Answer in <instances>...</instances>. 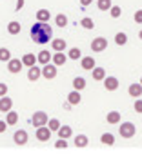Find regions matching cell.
<instances>
[{
    "label": "cell",
    "instance_id": "42",
    "mask_svg": "<svg viewBox=\"0 0 142 158\" xmlns=\"http://www.w3.org/2000/svg\"><path fill=\"white\" fill-rule=\"evenodd\" d=\"M16 11H18V9H22V7H24V0H16Z\"/></svg>",
    "mask_w": 142,
    "mask_h": 158
},
{
    "label": "cell",
    "instance_id": "27",
    "mask_svg": "<svg viewBox=\"0 0 142 158\" xmlns=\"http://www.w3.org/2000/svg\"><path fill=\"white\" fill-rule=\"evenodd\" d=\"M100 142L104 143V145H113V143H115V136H113L111 133H104V135L100 136Z\"/></svg>",
    "mask_w": 142,
    "mask_h": 158
},
{
    "label": "cell",
    "instance_id": "9",
    "mask_svg": "<svg viewBox=\"0 0 142 158\" xmlns=\"http://www.w3.org/2000/svg\"><path fill=\"white\" fill-rule=\"evenodd\" d=\"M13 140H15L16 145H24V143L28 142V133L24 129H18L15 135H13Z\"/></svg>",
    "mask_w": 142,
    "mask_h": 158
},
{
    "label": "cell",
    "instance_id": "26",
    "mask_svg": "<svg viewBox=\"0 0 142 158\" xmlns=\"http://www.w3.org/2000/svg\"><path fill=\"white\" fill-rule=\"evenodd\" d=\"M55 24H57L58 27H66V26H67V16L64 15V13H58V15L55 16Z\"/></svg>",
    "mask_w": 142,
    "mask_h": 158
},
{
    "label": "cell",
    "instance_id": "13",
    "mask_svg": "<svg viewBox=\"0 0 142 158\" xmlns=\"http://www.w3.org/2000/svg\"><path fill=\"white\" fill-rule=\"evenodd\" d=\"M127 93H129V96H133V98H139V96L142 95V85L139 84V82L131 84V85L127 87Z\"/></svg>",
    "mask_w": 142,
    "mask_h": 158
},
{
    "label": "cell",
    "instance_id": "28",
    "mask_svg": "<svg viewBox=\"0 0 142 158\" xmlns=\"http://www.w3.org/2000/svg\"><path fill=\"white\" fill-rule=\"evenodd\" d=\"M80 26H82L84 29H93V27H95V22H93V18H89V16H84V18L80 20Z\"/></svg>",
    "mask_w": 142,
    "mask_h": 158
},
{
    "label": "cell",
    "instance_id": "20",
    "mask_svg": "<svg viewBox=\"0 0 142 158\" xmlns=\"http://www.w3.org/2000/svg\"><path fill=\"white\" fill-rule=\"evenodd\" d=\"M22 64H24L26 67H31V65L37 64V56H35L33 53H26V55L22 56Z\"/></svg>",
    "mask_w": 142,
    "mask_h": 158
},
{
    "label": "cell",
    "instance_id": "44",
    "mask_svg": "<svg viewBox=\"0 0 142 158\" xmlns=\"http://www.w3.org/2000/svg\"><path fill=\"white\" fill-rule=\"evenodd\" d=\"M139 38H140V40H142V29H140V33H139Z\"/></svg>",
    "mask_w": 142,
    "mask_h": 158
},
{
    "label": "cell",
    "instance_id": "1",
    "mask_svg": "<svg viewBox=\"0 0 142 158\" xmlns=\"http://www.w3.org/2000/svg\"><path fill=\"white\" fill-rule=\"evenodd\" d=\"M29 35H31L33 42H37V44H47L53 38V29H51V26L47 22H38L37 20L31 26V29H29Z\"/></svg>",
    "mask_w": 142,
    "mask_h": 158
},
{
    "label": "cell",
    "instance_id": "2",
    "mask_svg": "<svg viewBox=\"0 0 142 158\" xmlns=\"http://www.w3.org/2000/svg\"><path fill=\"white\" fill-rule=\"evenodd\" d=\"M135 133H137V127L133 126L131 122H124V124L118 126V135H120L122 138H133Z\"/></svg>",
    "mask_w": 142,
    "mask_h": 158
},
{
    "label": "cell",
    "instance_id": "7",
    "mask_svg": "<svg viewBox=\"0 0 142 158\" xmlns=\"http://www.w3.org/2000/svg\"><path fill=\"white\" fill-rule=\"evenodd\" d=\"M104 87H106V91H117L118 89V85H120V82L117 80V77H104Z\"/></svg>",
    "mask_w": 142,
    "mask_h": 158
},
{
    "label": "cell",
    "instance_id": "32",
    "mask_svg": "<svg viewBox=\"0 0 142 158\" xmlns=\"http://www.w3.org/2000/svg\"><path fill=\"white\" fill-rule=\"evenodd\" d=\"M111 6H113L111 0H98V2H97V7H98L100 11H110Z\"/></svg>",
    "mask_w": 142,
    "mask_h": 158
},
{
    "label": "cell",
    "instance_id": "36",
    "mask_svg": "<svg viewBox=\"0 0 142 158\" xmlns=\"http://www.w3.org/2000/svg\"><path fill=\"white\" fill-rule=\"evenodd\" d=\"M133 20H135L137 24H142V9H137V11H135V15H133Z\"/></svg>",
    "mask_w": 142,
    "mask_h": 158
},
{
    "label": "cell",
    "instance_id": "45",
    "mask_svg": "<svg viewBox=\"0 0 142 158\" xmlns=\"http://www.w3.org/2000/svg\"><path fill=\"white\" fill-rule=\"evenodd\" d=\"M139 84H140V85H142V78H140V82H139Z\"/></svg>",
    "mask_w": 142,
    "mask_h": 158
},
{
    "label": "cell",
    "instance_id": "21",
    "mask_svg": "<svg viewBox=\"0 0 142 158\" xmlns=\"http://www.w3.org/2000/svg\"><path fill=\"white\" fill-rule=\"evenodd\" d=\"M66 40L64 38H55L53 42H51V48H53V51H64L66 49Z\"/></svg>",
    "mask_w": 142,
    "mask_h": 158
},
{
    "label": "cell",
    "instance_id": "39",
    "mask_svg": "<svg viewBox=\"0 0 142 158\" xmlns=\"http://www.w3.org/2000/svg\"><path fill=\"white\" fill-rule=\"evenodd\" d=\"M135 111H137V113H142V100L140 98L135 100Z\"/></svg>",
    "mask_w": 142,
    "mask_h": 158
},
{
    "label": "cell",
    "instance_id": "35",
    "mask_svg": "<svg viewBox=\"0 0 142 158\" xmlns=\"http://www.w3.org/2000/svg\"><path fill=\"white\" fill-rule=\"evenodd\" d=\"M46 126L49 127V129H51V133H53V131H57V129L60 127V122H58L57 118H49V120H47V124H46Z\"/></svg>",
    "mask_w": 142,
    "mask_h": 158
},
{
    "label": "cell",
    "instance_id": "11",
    "mask_svg": "<svg viewBox=\"0 0 142 158\" xmlns=\"http://www.w3.org/2000/svg\"><path fill=\"white\" fill-rule=\"evenodd\" d=\"M11 107H13V100L6 95L0 96V111H2V113H7Z\"/></svg>",
    "mask_w": 142,
    "mask_h": 158
},
{
    "label": "cell",
    "instance_id": "41",
    "mask_svg": "<svg viewBox=\"0 0 142 158\" xmlns=\"http://www.w3.org/2000/svg\"><path fill=\"white\" fill-rule=\"evenodd\" d=\"M91 2H93V0H80V6H82V7H88Z\"/></svg>",
    "mask_w": 142,
    "mask_h": 158
},
{
    "label": "cell",
    "instance_id": "37",
    "mask_svg": "<svg viewBox=\"0 0 142 158\" xmlns=\"http://www.w3.org/2000/svg\"><path fill=\"white\" fill-rule=\"evenodd\" d=\"M55 147H57V149H66V147H67V142H66V138H60L58 142L55 143Z\"/></svg>",
    "mask_w": 142,
    "mask_h": 158
},
{
    "label": "cell",
    "instance_id": "24",
    "mask_svg": "<svg viewBox=\"0 0 142 158\" xmlns=\"http://www.w3.org/2000/svg\"><path fill=\"white\" fill-rule=\"evenodd\" d=\"M20 29H22V27H20V24H18L16 20H13V22L7 24V33H9V35H18Z\"/></svg>",
    "mask_w": 142,
    "mask_h": 158
},
{
    "label": "cell",
    "instance_id": "10",
    "mask_svg": "<svg viewBox=\"0 0 142 158\" xmlns=\"http://www.w3.org/2000/svg\"><path fill=\"white\" fill-rule=\"evenodd\" d=\"M51 60H53V64H55L57 67H60V65H64V64H66L67 56L64 55V51H55V55L51 56Z\"/></svg>",
    "mask_w": 142,
    "mask_h": 158
},
{
    "label": "cell",
    "instance_id": "22",
    "mask_svg": "<svg viewBox=\"0 0 142 158\" xmlns=\"http://www.w3.org/2000/svg\"><path fill=\"white\" fill-rule=\"evenodd\" d=\"M49 18H51L49 9H38L37 11V20L38 22H49Z\"/></svg>",
    "mask_w": 142,
    "mask_h": 158
},
{
    "label": "cell",
    "instance_id": "30",
    "mask_svg": "<svg viewBox=\"0 0 142 158\" xmlns=\"http://www.w3.org/2000/svg\"><path fill=\"white\" fill-rule=\"evenodd\" d=\"M75 145L80 147V149L86 147V145H88V136H86V135H77V138H75Z\"/></svg>",
    "mask_w": 142,
    "mask_h": 158
},
{
    "label": "cell",
    "instance_id": "5",
    "mask_svg": "<svg viewBox=\"0 0 142 158\" xmlns=\"http://www.w3.org/2000/svg\"><path fill=\"white\" fill-rule=\"evenodd\" d=\"M31 124L35 127H40V126H46L47 124V114L44 111H35L31 116Z\"/></svg>",
    "mask_w": 142,
    "mask_h": 158
},
{
    "label": "cell",
    "instance_id": "33",
    "mask_svg": "<svg viewBox=\"0 0 142 158\" xmlns=\"http://www.w3.org/2000/svg\"><path fill=\"white\" fill-rule=\"evenodd\" d=\"M11 58V51L7 48H0V62H7Z\"/></svg>",
    "mask_w": 142,
    "mask_h": 158
},
{
    "label": "cell",
    "instance_id": "6",
    "mask_svg": "<svg viewBox=\"0 0 142 158\" xmlns=\"http://www.w3.org/2000/svg\"><path fill=\"white\" fill-rule=\"evenodd\" d=\"M51 138V129L47 126H40L37 127V140H40V142H47Z\"/></svg>",
    "mask_w": 142,
    "mask_h": 158
},
{
    "label": "cell",
    "instance_id": "15",
    "mask_svg": "<svg viewBox=\"0 0 142 158\" xmlns=\"http://www.w3.org/2000/svg\"><path fill=\"white\" fill-rule=\"evenodd\" d=\"M80 100H82V96H80V91H77V89H73V91L67 95V102H69L71 106H79Z\"/></svg>",
    "mask_w": 142,
    "mask_h": 158
},
{
    "label": "cell",
    "instance_id": "43",
    "mask_svg": "<svg viewBox=\"0 0 142 158\" xmlns=\"http://www.w3.org/2000/svg\"><path fill=\"white\" fill-rule=\"evenodd\" d=\"M64 109L69 111V109H71V104H69V102H66V104H64Z\"/></svg>",
    "mask_w": 142,
    "mask_h": 158
},
{
    "label": "cell",
    "instance_id": "29",
    "mask_svg": "<svg viewBox=\"0 0 142 158\" xmlns=\"http://www.w3.org/2000/svg\"><path fill=\"white\" fill-rule=\"evenodd\" d=\"M86 87V80L82 78V77H77V78L73 80V89H77V91H82Z\"/></svg>",
    "mask_w": 142,
    "mask_h": 158
},
{
    "label": "cell",
    "instance_id": "18",
    "mask_svg": "<svg viewBox=\"0 0 142 158\" xmlns=\"http://www.w3.org/2000/svg\"><path fill=\"white\" fill-rule=\"evenodd\" d=\"M91 77H93V80H97V82H102L104 77H106V71H104L102 67H93V69H91Z\"/></svg>",
    "mask_w": 142,
    "mask_h": 158
},
{
    "label": "cell",
    "instance_id": "3",
    "mask_svg": "<svg viewBox=\"0 0 142 158\" xmlns=\"http://www.w3.org/2000/svg\"><path fill=\"white\" fill-rule=\"evenodd\" d=\"M57 73H58V67H57L55 64H44L42 69H40V75L47 80H53L57 77Z\"/></svg>",
    "mask_w": 142,
    "mask_h": 158
},
{
    "label": "cell",
    "instance_id": "23",
    "mask_svg": "<svg viewBox=\"0 0 142 158\" xmlns=\"http://www.w3.org/2000/svg\"><path fill=\"white\" fill-rule=\"evenodd\" d=\"M37 62H40L42 65H44V64H49L51 62V53H47V51H40L38 56H37Z\"/></svg>",
    "mask_w": 142,
    "mask_h": 158
},
{
    "label": "cell",
    "instance_id": "12",
    "mask_svg": "<svg viewBox=\"0 0 142 158\" xmlns=\"http://www.w3.org/2000/svg\"><path fill=\"white\" fill-rule=\"evenodd\" d=\"M80 67L91 71V69L95 67V58L93 56H80Z\"/></svg>",
    "mask_w": 142,
    "mask_h": 158
},
{
    "label": "cell",
    "instance_id": "25",
    "mask_svg": "<svg viewBox=\"0 0 142 158\" xmlns=\"http://www.w3.org/2000/svg\"><path fill=\"white\" fill-rule=\"evenodd\" d=\"M115 44H117V46H126L127 44V35L126 33H117V35H115Z\"/></svg>",
    "mask_w": 142,
    "mask_h": 158
},
{
    "label": "cell",
    "instance_id": "38",
    "mask_svg": "<svg viewBox=\"0 0 142 158\" xmlns=\"http://www.w3.org/2000/svg\"><path fill=\"white\" fill-rule=\"evenodd\" d=\"M7 95V84H4V82H0V96Z\"/></svg>",
    "mask_w": 142,
    "mask_h": 158
},
{
    "label": "cell",
    "instance_id": "19",
    "mask_svg": "<svg viewBox=\"0 0 142 158\" xmlns=\"http://www.w3.org/2000/svg\"><path fill=\"white\" fill-rule=\"evenodd\" d=\"M16 122H18V113L9 109L7 114H6V124H7V126H15Z\"/></svg>",
    "mask_w": 142,
    "mask_h": 158
},
{
    "label": "cell",
    "instance_id": "16",
    "mask_svg": "<svg viewBox=\"0 0 142 158\" xmlns=\"http://www.w3.org/2000/svg\"><path fill=\"white\" fill-rule=\"evenodd\" d=\"M40 77H42V75H40V67L31 65V67H29V71H28V78L31 80V82H37Z\"/></svg>",
    "mask_w": 142,
    "mask_h": 158
},
{
    "label": "cell",
    "instance_id": "40",
    "mask_svg": "<svg viewBox=\"0 0 142 158\" xmlns=\"http://www.w3.org/2000/svg\"><path fill=\"white\" fill-rule=\"evenodd\" d=\"M6 129H7V124H6L4 120H0V133H4Z\"/></svg>",
    "mask_w": 142,
    "mask_h": 158
},
{
    "label": "cell",
    "instance_id": "4",
    "mask_svg": "<svg viewBox=\"0 0 142 158\" xmlns=\"http://www.w3.org/2000/svg\"><path fill=\"white\" fill-rule=\"evenodd\" d=\"M106 48H108V40L104 36H97L91 40V51L93 53H102V51H106Z\"/></svg>",
    "mask_w": 142,
    "mask_h": 158
},
{
    "label": "cell",
    "instance_id": "31",
    "mask_svg": "<svg viewBox=\"0 0 142 158\" xmlns=\"http://www.w3.org/2000/svg\"><path fill=\"white\" fill-rule=\"evenodd\" d=\"M80 56H82V51L79 48H71L67 53V58H71V60H79Z\"/></svg>",
    "mask_w": 142,
    "mask_h": 158
},
{
    "label": "cell",
    "instance_id": "8",
    "mask_svg": "<svg viewBox=\"0 0 142 158\" xmlns=\"http://www.w3.org/2000/svg\"><path fill=\"white\" fill-rule=\"evenodd\" d=\"M22 65H24L22 60H18V58H9V60H7V71L13 73V75H15V73H20V71H22Z\"/></svg>",
    "mask_w": 142,
    "mask_h": 158
},
{
    "label": "cell",
    "instance_id": "34",
    "mask_svg": "<svg viewBox=\"0 0 142 158\" xmlns=\"http://www.w3.org/2000/svg\"><path fill=\"white\" fill-rule=\"evenodd\" d=\"M110 15H111V18H118V16L122 15V7H120V6H111Z\"/></svg>",
    "mask_w": 142,
    "mask_h": 158
},
{
    "label": "cell",
    "instance_id": "14",
    "mask_svg": "<svg viewBox=\"0 0 142 158\" xmlns=\"http://www.w3.org/2000/svg\"><path fill=\"white\" fill-rule=\"evenodd\" d=\"M106 120H108V124H111V126L120 124V113L118 111H110L108 116H106Z\"/></svg>",
    "mask_w": 142,
    "mask_h": 158
},
{
    "label": "cell",
    "instance_id": "17",
    "mask_svg": "<svg viewBox=\"0 0 142 158\" xmlns=\"http://www.w3.org/2000/svg\"><path fill=\"white\" fill-rule=\"evenodd\" d=\"M57 133H58L60 138H66V140H67V138L73 135V129H71L69 126H60L58 129H57Z\"/></svg>",
    "mask_w": 142,
    "mask_h": 158
}]
</instances>
